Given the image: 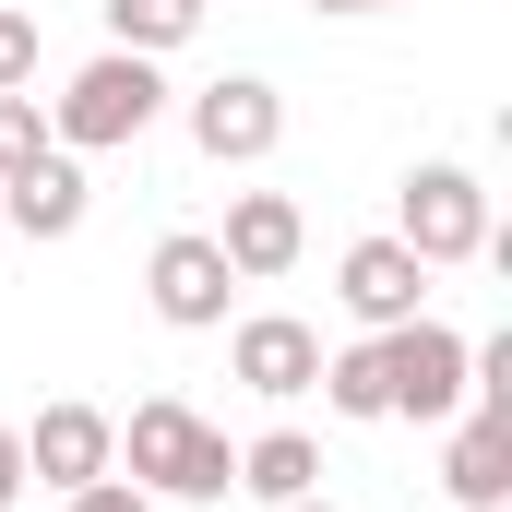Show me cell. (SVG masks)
Here are the masks:
<instances>
[{
    "label": "cell",
    "instance_id": "1",
    "mask_svg": "<svg viewBox=\"0 0 512 512\" xmlns=\"http://www.w3.org/2000/svg\"><path fill=\"white\" fill-rule=\"evenodd\" d=\"M120 465L143 501H227L239 489V453H227V429L215 417H191L179 393H143L120 417Z\"/></svg>",
    "mask_w": 512,
    "mask_h": 512
},
{
    "label": "cell",
    "instance_id": "2",
    "mask_svg": "<svg viewBox=\"0 0 512 512\" xmlns=\"http://www.w3.org/2000/svg\"><path fill=\"white\" fill-rule=\"evenodd\" d=\"M155 120H167V72H155L143 48H96V60L48 96V143H60V155H120V143H143Z\"/></svg>",
    "mask_w": 512,
    "mask_h": 512
},
{
    "label": "cell",
    "instance_id": "3",
    "mask_svg": "<svg viewBox=\"0 0 512 512\" xmlns=\"http://www.w3.org/2000/svg\"><path fill=\"white\" fill-rule=\"evenodd\" d=\"M393 239L429 262H489V191H477V167H453V155H429V167H405V191H393Z\"/></svg>",
    "mask_w": 512,
    "mask_h": 512
},
{
    "label": "cell",
    "instance_id": "4",
    "mask_svg": "<svg viewBox=\"0 0 512 512\" xmlns=\"http://www.w3.org/2000/svg\"><path fill=\"white\" fill-rule=\"evenodd\" d=\"M382 393H393V417H417V429H441V417H465V334L453 322H393L382 334Z\"/></svg>",
    "mask_w": 512,
    "mask_h": 512
},
{
    "label": "cell",
    "instance_id": "5",
    "mask_svg": "<svg viewBox=\"0 0 512 512\" xmlns=\"http://www.w3.org/2000/svg\"><path fill=\"white\" fill-rule=\"evenodd\" d=\"M143 298H155L167 334H215L227 298H239V274H227V251H215V227H167L155 262H143Z\"/></svg>",
    "mask_w": 512,
    "mask_h": 512
},
{
    "label": "cell",
    "instance_id": "6",
    "mask_svg": "<svg viewBox=\"0 0 512 512\" xmlns=\"http://www.w3.org/2000/svg\"><path fill=\"white\" fill-rule=\"evenodd\" d=\"M108 465H120V417H108V405H72V393L36 405V429H24V489H60V501H72V489L108 477Z\"/></svg>",
    "mask_w": 512,
    "mask_h": 512
},
{
    "label": "cell",
    "instance_id": "7",
    "mask_svg": "<svg viewBox=\"0 0 512 512\" xmlns=\"http://www.w3.org/2000/svg\"><path fill=\"white\" fill-rule=\"evenodd\" d=\"M191 143H203L215 167H262V155L286 143V96H274L262 72H215V84L191 96Z\"/></svg>",
    "mask_w": 512,
    "mask_h": 512
},
{
    "label": "cell",
    "instance_id": "8",
    "mask_svg": "<svg viewBox=\"0 0 512 512\" xmlns=\"http://www.w3.org/2000/svg\"><path fill=\"white\" fill-rule=\"evenodd\" d=\"M334 298H346V322H358V334H393V322H417V310H429V262L382 227V239H358V251L334 262Z\"/></svg>",
    "mask_w": 512,
    "mask_h": 512
},
{
    "label": "cell",
    "instance_id": "9",
    "mask_svg": "<svg viewBox=\"0 0 512 512\" xmlns=\"http://www.w3.org/2000/svg\"><path fill=\"white\" fill-rule=\"evenodd\" d=\"M227 370H239L262 405H298V393L322 382V334H310L298 310H251V322H227Z\"/></svg>",
    "mask_w": 512,
    "mask_h": 512
},
{
    "label": "cell",
    "instance_id": "10",
    "mask_svg": "<svg viewBox=\"0 0 512 512\" xmlns=\"http://www.w3.org/2000/svg\"><path fill=\"white\" fill-rule=\"evenodd\" d=\"M84 215H96V191H84V155H60V143L0 179V227H12V239H72Z\"/></svg>",
    "mask_w": 512,
    "mask_h": 512
},
{
    "label": "cell",
    "instance_id": "11",
    "mask_svg": "<svg viewBox=\"0 0 512 512\" xmlns=\"http://www.w3.org/2000/svg\"><path fill=\"white\" fill-rule=\"evenodd\" d=\"M453 441H441V501L453 512H501L512 501V417L489 405H465V417H441Z\"/></svg>",
    "mask_w": 512,
    "mask_h": 512
},
{
    "label": "cell",
    "instance_id": "12",
    "mask_svg": "<svg viewBox=\"0 0 512 512\" xmlns=\"http://www.w3.org/2000/svg\"><path fill=\"white\" fill-rule=\"evenodd\" d=\"M215 251H227L239 286H274L286 262L310 251V215H298L286 191H239V203H227V227H215Z\"/></svg>",
    "mask_w": 512,
    "mask_h": 512
},
{
    "label": "cell",
    "instance_id": "13",
    "mask_svg": "<svg viewBox=\"0 0 512 512\" xmlns=\"http://www.w3.org/2000/svg\"><path fill=\"white\" fill-rule=\"evenodd\" d=\"M239 489H251L262 512H274V501H310V489H322V441H310V429H262V441H239Z\"/></svg>",
    "mask_w": 512,
    "mask_h": 512
},
{
    "label": "cell",
    "instance_id": "14",
    "mask_svg": "<svg viewBox=\"0 0 512 512\" xmlns=\"http://www.w3.org/2000/svg\"><path fill=\"white\" fill-rule=\"evenodd\" d=\"M96 12H108V48L167 60V48H191V36H203V12H215V0H96Z\"/></svg>",
    "mask_w": 512,
    "mask_h": 512
},
{
    "label": "cell",
    "instance_id": "15",
    "mask_svg": "<svg viewBox=\"0 0 512 512\" xmlns=\"http://www.w3.org/2000/svg\"><path fill=\"white\" fill-rule=\"evenodd\" d=\"M310 393H322L334 417H358V429H370V417H393V393H382V334H358V346H334Z\"/></svg>",
    "mask_w": 512,
    "mask_h": 512
},
{
    "label": "cell",
    "instance_id": "16",
    "mask_svg": "<svg viewBox=\"0 0 512 512\" xmlns=\"http://www.w3.org/2000/svg\"><path fill=\"white\" fill-rule=\"evenodd\" d=\"M36 60H48L36 12H12V0H0V96H36Z\"/></svg>",
    "mask_w": 512,
    "mask_h": 512
},
{
    "label": "cell",
    "instance_id": "17",
    "mask_svg": "<svg viewBox=\"0 0 512 512\" xmlns=\"http://www.w3.org/2000/svg\"><path fill=\"white\" fill-rule=\"evenodd\" d=\"M24 155H48V108H36V96H0V179H12Z\"/></svg>",
    "mask_w": 512,
    "mask_h": 512
},
{
    "label": "cell",
    "instance_id": "18",
    "mask_svg": "<svg viewBox=\"0 0 512 512\" xmlns=\"http://www.w3.org/2000/svg\"><path fill=\"white\" fill-rule=\"evenodd\" d=\"M60 512H155V501H143V489H131L120 465H108V477H84V489H72Z\"/></svg>",
    "mask_w": 512,
    "mask_h": 512
},
{
    "label": "cell",
    "instance_id": "19",
    "mask_svg": "<svg viewBox=\"0 0 512 512\" xmlns=\"http://www.w3.org/2000/svg\"><path fill=\"white\" fill-rule=\"evenodd\" d=\"M0 512H24V429L0 417Z\"/></svg>",
    "mask_w": 512,
    "mask_h": 512
},
{
    "label": "cell",
    "instance_id": "20",
    "mask_svg": "<svg viewBox=\"0 0 512 512\" xmlns=\"http://www.w3.org/2000/svg\"><path fill=\"white\" fill-rule=\"evenodd\" d=\"M274 512H346V501H322V489H310V501H274Z\"/></svg>",
    "mask_w": 512,
    "mask_h": 512
},
{
    "label": "cell",
    "instance_id": "21",
    "mask_svg": "<svg viewBox=\"0 0 512 512\" xmlns=\"http://www.w3.org/2000/svg\"><path fill=\"white\" fill-rule=\"evenodd\" d=\"M370 12H393V0H370Z\"/></svg>",
    "mask_w": 512,
    "mask_h": 512
}]
</instances>
